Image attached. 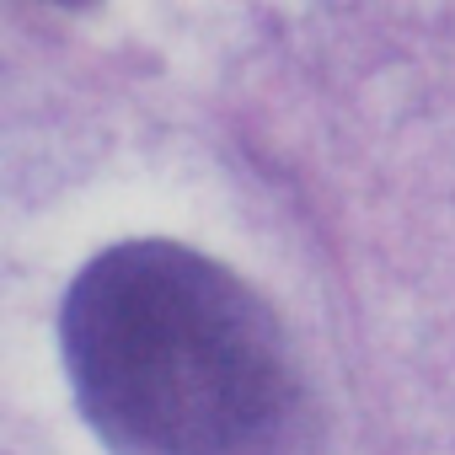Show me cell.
<instances>
[{"instance_id": "6da1fadb", "label": "cell", "mask_w": 455, "mask_h": 455, "mask_svg": "<svg viewBox=\"0 0 455 455\" xmlns=\"http://www.w3.org/2000/svg\"><path fill=\"white\" fill-rule=\"evenodd\" d=\"M76 402L113 455H311L316 418L274 311L177 242L108 247L65 295Z\"/></svg>"}]
</instances>
